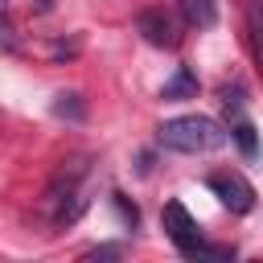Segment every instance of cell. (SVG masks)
Returning a JSON list of instances; mask_svg holds the SVG:
<instances>
[{
	"label": "cell",
	"instance_id": "cell-1",
	"mask_svg": "<svg viewBox=\"0 0 263 263\" xmlns=\"http://www.w3.org/2000/svg\"><path fill=\"white\" fill-rule=\"evenodd\" d=\"M160 144L168 152H189V156H201V152H218L226 144V132L218 119L210 115H177L168 123H160Z\"/></svg>",
	"mask_w": 263,
	"mask_h": 263
},
{
	"label": "cell",
	"instance_id": "cell-2",
	"mask_svg": "<svg viewBox=\"0 0 263 263\" xmlns=\"http://www.w3.org/2000/svg\"><path fill=\"white\" fill-rule=\"evenodd\" d=\"M45 210H49V218H53L58 226L74 222V218L86 210V160H82V156L58 168V177H53V185H49V193H45Z\"/></svg>",
	"mask_w": 263,
	"mask_h": 263
},
{
	"label": "cell",
	"instance_id": "cell-3",
	"mask_svg": "<svg viewBox=\"0 0 263 263\" xmlns=\"http://www.w3.org/2000/svg\"><path fill=\"white\" fill-rule=\"evenodd\" d=\"M160 226H164V234L177 242V251L189 255V259H197V251L205 247V242H201V230H197V222H193V214H189L181 201H168V205L160 210Z\"/></svg>",
	"mask_w": 263,
	"mask_h": 263
},
{
	"label": "cell",
	"instance_id": "cell-4",
	"mask_svg": "<svg viewBox=\"0 0 263 263\" xmlns=\"http://www.w3.org/2000/svg\"><path fill=\"white\" fill-rule=\"evenodd\" d=\"M210 193L230 210V214H251L255 210V185L242 173H210Z\"/></svg>",
	"mask_w": 263,
	"mask_h": 263
},
{
	"label": "cell",
	"instance_id": "cell-5",
	"mask_svg": "<svg viewBox=\"0 0 263 263\" xmlns=\"http://www.w3.org/2000/svg\"><path fill=\"white\" fill-rule=\"evenodd\" d=\"M136 29H140V37H144L148 45H156V49H177V41H181L177 21H173L164 8H144V12L136 16Z\"/></svg>",
	"mask_w": 263,
	"mask_h": 263
},
{
	"label": "cell",
	"instance_id": "cell-6",
	"mask_svg": "<svg viewBox=\"0 0 263 263\" xmlns=\"http://www.w3.org/2000/svg\"><path fill=\"white\" fill-rule=\"evenodd\" d=\"M177 8H181L189 29H214V21H218L214 0H177Z\"/></svg>",
	"mask_w": 263,
	"mask_h": 263
},
{
	"label": "cell",
	"instance_id": "cell-7",
	"mask_svg": "<svg viewBox=\"0 0 263 263\" xmlns=\"http://www.w3.org/2000/svg\"><path fill=\"white\" fill-rule=\"evenodd\" d=\"M193 95H197V74L189 66H177L173 78L160 86V99H193Z\"/></svg>",
	"mask_w": 263,
	"mask_h": 263
},
{
	"label": "cell",
	"instance_id": "cell-8",
	"mask_svg": "<svg viewBox=\"0 0 263 263\" xmlns=\"http://www.w3.org/2000/svg\"><path fill=\"white\" fill-rule=\"evenodd\" d=\"M247 33H251V49H255L259 70H263V4H259V0L247 4Z\"/></svg>",
	"mask_w": 263,
	"mask_h": 263
},
{
	"label": "cell",
	"instance_id": "cell-9",
	"mask_svg": "<svg viewBox=\"0 0 263 263\" xmlns=\"http://www.w3.org/2000/svg\"><path fill=\"white\" fill-rule=\"evenodd\" d=\"M230 136H234V144H238V152H242V156H259V136H255V127H251L247 119H238Z\"/></svg>",
	"mask_w": 263,
	"mask_h": 263
},
{
	"label": "cell",
	"instance_id": "cell-10",
	"mask_svg": "<svg viewBox=\"0 0 263 263\" xmlns=\"http://www.w3.org/2000/svg\"><path fill=\"white\" fill-rule=\"evenodd\" d=\"M53 115H70V119H82V103H78V95H58V103H53Z\"/></svg>",
	"mask_w": 263,
	"mask_h": 263
},
{
	"label": "cell",
	"instance_id": "cell-11",
	"mask_svg": "<svg viewBox=\"0 0 263 263\" xmlns=\"http://www.w3.org/2000/svg\"><path fill=\"white\" fill-rule=\"evenodd\" d=\"M111 205L119 210V218H123V226H136V222H140V210H136V205H132V201L123 197V193H111Z\"/></svg>",
	"mask_w": 263,
	"mask_h": 263
},
{
	"label": "cell",
	"instance_id": "cell-12",
	"mask_svg": "<svg viewBox=\"0 0 263 263\" xmlns=\"http://www.w3.org/2000/svg\"><path fill=\"white\" fill-rule=\"evenodd\" d=\"M222 107L238 115V107H242V90H238V86H222Z\"/></svg>",
	"mask_w": 263,
	"mask_h": 263
}]
</instances>
